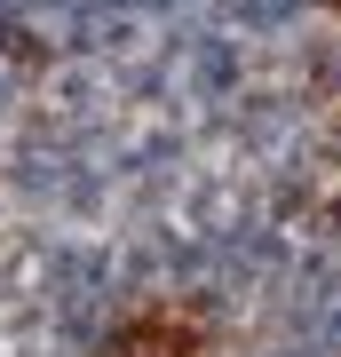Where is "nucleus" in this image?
<instances>
[{
    "label": "nucleus",
    "instance_id": "1",
    "mask_svg": "<svg viewBox=\"0 0 341 357\" xmlns=\"http://www.w3.org/2000/svg\"><path fill=\"white\" fill-rule=\"evenodd\" d=\"M119 357H190V333L183 326H143V333H127Z\"/></svg>",
    "mask_w": 341,
    "mask_h": 357
}]
</instances>
